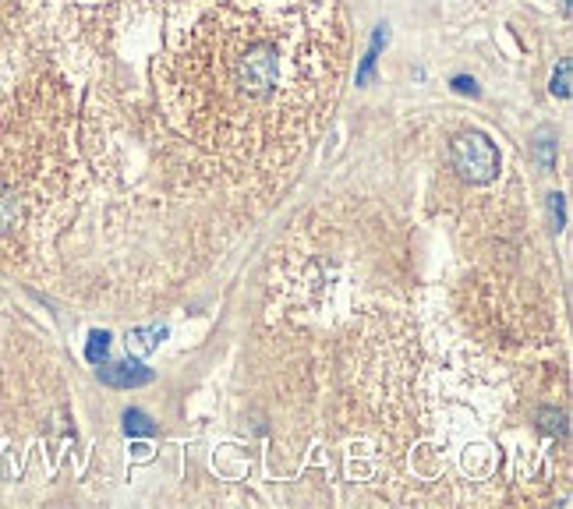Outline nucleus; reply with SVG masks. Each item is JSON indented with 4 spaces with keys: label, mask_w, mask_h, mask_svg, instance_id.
Wrapping results in <instances>:
<instances>
[{
    "label": "nucleus",
    "mask_w": 573,
    "mask_h": 509,
    "mask_svg": "<svg viewBox=\"0 0 573 509\" xmlns=\"http://www.w3.org/2000/svg\"><path fill=\"white\" fill-rule=\"evenodd\" d=\"M100 379L114 389H138L153 382V368L138 365V361H117V365H103Z\"/></svg>",
    "instance_id": "f03ea898"
},
{
    "label": "nucleus",
    "mask_w": 573,
    "mask_h": 509,
    "mask_svg": "<svg viewBox=\"0 0 573 509\" xmlns=\"http://www.w3.org/2000/svg\"><path fill=\"white\" fill-rule=\"evenodd\" d=\"M453 167L464 181L471 184H489L499 177V149L489 142V135L482 131H467V135H457L450 145Z\"/></svg>",
    "instance_id": "f257e3e1"
},
{
    "label": "nucleus",
    "mask_w": 573,
    "mask_h": 509,
    "mask_svg": "<svg viewBox=\"0 0 573 509\" xmlns=\"http://www.w3.org/2000/svg\"><path fill=\"white\" fill-rule=\"evenodd\" d=\"M386 43H390V25H375L365 61L358 64V85H368L375 78V64H379V54H382V46H386Z\"/></svg>",
    "instance_id": "7ed1b4c3"
},
{
    "label": "nucleus",
    "mask_w": 573,
    "mask_h": 509,
    "mask_svg": "<svg viewBox=\"0 0 573 509\" xmlns=\"http://www.w3.org/2000/svg\"><path fill=\"white\" fill-rule=\"evenodd\" d=\"M552 213H556V227L566 223V206H563V195H552Z\"/></svg>",
    "instance_id": "9b49d317"
},
{
    "label": "nucleus",
    "mask_w": 573,
    "mask_h": 509,
    "mask_svg": "<svg viewBox=\"0 0 573 509\" xmlns=\"http://www.w3.org/2000/svg\"><path fill=\"white\" fill-rule=\"evenodd\" d=\"M124 432L128 435H142V439H153L156 435V421L142 411H124Z\"/></svg>",
    "instance_id": "39448f33"
},
{
    "label": "nucleus",
    "mask_w": 573,
    "mask_h": 509,
    "mask_svg": "<svg viewBox=\"0 0 573 509\" xmlns=\"http://www.w3.org/2000/svg\"><path fill=\"white\" fill-rule=\"evenodd\" d=\"M573 61L570 57H563V61H559V68H556V75H552V96H559V99H570V92H573Z\"/></svg>",
    "instance_id": "0eeeda50"
},
{
    "label": "nucleus",
    "mask_w": 573,
    "mask_h": 509,
    "mask_svg": "<svg viewBox=\"0 0 573 509\" xmlns=\"http://www.w3.org/2000/svg\"><path fill=\"white\" fill-rule=\"evenodd\" d=\"M110 354V333L107 329H92L89 333V347H85V358L92 361V365H103Z\"/></svg>",
    "instance_id": "423d86ee"
},
{
    "label": "nucleus",
    "mask_w": 573,
    "mask_h": 509,
    "mask_svg": "<svg viewBox=\"0 0 573 509\" xmlns=\"http://www.w3.org/2000/svg\"><path fill=\"white\" fill-rule=\"evenodd\" d=\"M552 145H556V142H552V135H549V131H542V135H538V156H542L545 167H552V163H556V156H552Z\"/></svg>",
    "instance_id": "1a4fd4ad"
},
{
    "label": "nucleus",
    "mask_w": 573,
    "mask_h": 509,
    "mask_svg": "<svg viewBox=\"0 0 573 509\" xmlns=\"http://www.w3.org/2000/svg\"><path fill=\"white\" fill-rule=\"evenodd\" d=\"M453 89H457L460 96H478V82H474V78H467V75L453 78Z\"/></svg>",
    "instance_id": "9d476101"
},
{
    "label": "nucleus",
    "mask_w": 573,
    "mask_h": 509,
    "mask_svg": "<svg viewBox=\"0 0 573 509\" xmlns=\"http://www.w3.org/2000/svg\"><path fill=\"white\" fill-rule=\"evenodd\" d=\"M160 340H167V326H142L128 333V350L131 354H153L160 347Z\"/></svg>",
    "instance_id": "20e7f679"
},
{
    "label": "nucleus",
    "mask_w": 573,
    "mask_h": 509,
    "mask_svg": "<svg viewBox=\"0 0 573 509\" xmlns=\"http://www.w3.org/2000/svg\"><path fill=\"white\" fill-rule=\"evenodd\" d=\"M15 223V198L0 188V230H8Z\"/></svg>",
    "instance_id": "6e6552de"
}]
</instances>
